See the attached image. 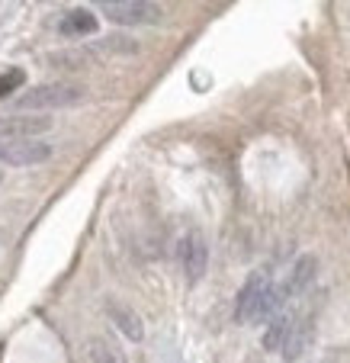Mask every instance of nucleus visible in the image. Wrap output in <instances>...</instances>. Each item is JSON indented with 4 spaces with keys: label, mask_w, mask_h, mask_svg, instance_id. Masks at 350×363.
<instances>
[{
    "label": "nucleus",
    "mask_w": 350,
    "mask_h": 363,
    "mask_svg": "<svg viewBox=\"0 0 350 363\" xmlns=\"http://www.w3.org/2000/svg\"><path fill=\"white\" fill-rule=\"evenodd\" d=\"M84 87L77 84H62V81H48L35 84L26 94L16 100V113H45V110H68L84 100Z\"/></svg>",
    "instance_id": "obj_1"
},
{
    "label": "nucleus",
    "mask_w": 350,
    "mask_h": 363,
    "mask_svg": "<svg viewBox=\"0 0 350 363\" xmlns=\"http://www.w3.org/2000/svg\"><path fill=\"white\" fill-rule=\"evenodd\" d=\"M177 264H180V270H184V280L186 283H199V280H203V274H206V267H209V245H206V238H203V232H199V228H190V232L180 235V241H177Z\"/></svg>",
    "instance_id": "obj_2"
},
{
    "label": "nucleus",
    "mask_w": 350,
    "mask_h": 363,
    "mask_svg": "<svg viewBox=\"0 0 350 363\" xmlns=\"http://www.w3.org/2000/svg\"><path fill=\"white\" fill-rule=\"evenodd\" d=\"M273 286V280H270V270L267 267H257L247 274L244 286L238 289V296H235V322H254L257 318V308H261L264 296H267V289Z\"/></svg>",
    "instance_id": "obj_3"
},
{
    "label": "nucleus",
    "mask_w": 350,
    "mask_h": 363,
    "mask_svg": "<svg viewBox=\"0 0 350 363\" xmlns=\"http://www.w3.org/2000/svg\"><path fill=\"white\" fill-rule=\"evenodd\" d=\"M103 16L119 26H142V23H158L164 7L161 4H148V0H103L100 4Z\"/></svg>",
    "instance_id": "obj_4"
},
{
    "label": "nucleus",
    "mask_w": 350,
    "mask_h": 363,
    "mask_svg": "<svg viewBox=\"0 0 350 363\" xmlns=\"http://www.w3.org/2000/svg\"><path fill=\"white\" fill-rule=\"evenodd\" d=\"M52 129V119L42 113H10L0 116V142H29L35 135H45Z\"/></svg>",
    "instance_id": "obj_5"
},
{
    "label": "nucleus",
    "mask_w": 350,
    "mask_h": 363,
    "mask_svg": "<svg viewBox=\"0 0 350 363\" xmlns=\"http://www.w3.org/2000/svg\"><path fill=\"white\" fill-rule=\"evenodd\" d=\"M52 158V145L29 138V142H0V161L13 167H35Z\"/></svg>",
    "instance_id": "obj_6"
},
{
    "label": "nucleus",
    "mask_w": 350,
    "mask_h": 363,
    "mask_svg": "<svg viewBox=\"0 0 350 363\" xmlns=\"http://www.w3.org/2000/svg\"><path fill=\"white\" fill-rule=\"evenodd\" d=\"M312 337H315V322H312V315H295V322H293V328H289V337H286V344H283V360L286 363H295L299 357L309 350V344H312Z\"/></svg>",
    "instance_id": "obj_7"
},
{
    "label": "nucleus",
    "mask_w": 350,
    "mask_h": 363,
    "mask_svg": "<svg viewBox=\"0 0 350 363\" xmlns=\"http://www.w3.org/2000/svg\"><path fill=\"white\" fill-rule=\"evenodd\" d=\"M106 312H110L113 325L123 331L125 341L138 344L145 337V325H142V318H138V312L132 306H125V302H119V299H106Z\"/></svg>",
    "instance_id": "obj_8"
},
{
    "label": "nucleus",
    "mask_w": 350,
    "mask_h": 363,
    "mask_svg": "<svg viewBox=\"0 0 350 363\" xmlns=\"http://www.w3.org/2000/svg\"><path fill=\"white\" fill-rule=\"evenodd\" d=\"M315 274H318V257L315 254H299V257L293 261V267H289V277L283 280L286 296L305 293V289L312 286V280H315Z\"/></svg>",
    "instance_id": "obj_9"
},
{
    "label": "nucleus",
    "mask_w": 350,
    "mask_h": 363,
    "mask_svg": "<svg viewBox=\"0 0 350 363\" xmlns=\"http://www.w3.org/2000/svg\"><path fill=\"white\" fill-rule=\"evenodd\" d=\"M100 23L96 16L90 13L87 7H74V10H64L62 20H58V33L68 35V39H84V35H96Z\"/></svg>",
    "instance_id": "obj_10"
},
{
    "label": "nucleus",
    "mask_w": 350,
    "mask_h": 363,
    "mask_svg": "<svg viewBox=\"0 0 350 363\" xmlns=\"http://www.w3.org/2000/svg\"><path fill=\"white\" fill-rule=\"evenodd\" d=\"M90 55L106 58V62H119V58H132L138 55V42L125 39V35H106V39L90 45Z\"/></svg>",
    "instance_id": "obj_11"
},
{
    "label": "nucleus",
    "mask_w": 350,
    "mask_h": 363,
    "mask_svg": "<svg viewBox=\"0 0 350 363\" xmlns=\"http://www.w3.org/2000/svg\"><path fill=\"white\" fill-rule=\"evenodd\" d=\"M293 322H295L293 312H286V308H283V312H276V315L267 322V328H264V350H283Z\"/></svg>",
    "instance_id": "obj_12"
},
{
    "label": "nucleus",
    "mask_w": 350,
    "mask_h": 363,
    "mask_svg": "<svg viewBox=\"0 0 350 363\" xmlns=\"http://www.w3.org/2000/svg\"><path fill=\"white\" fill-rule=\"evenodd\" d=\"M90 363H125V354L110 337H94L90 341Z\"/></svg>",
    "instance_id": "obj_13"
},
{
    "label": "nucleus",
    "mask_w": 350,
    "mask_h": 363,
    "mask_svg": "<svg viewBox=\"0 0 350 363\" xmlns=\"http://www.w3.org/2000/svg\"><path fill=\"white\" fill-rule=\"evenodd\" d=\"M23 84H26L23 68H7L4 74H0V100H4V96H10L16 87H23Z\"/></svg>",
    "instance_id": "obj_14"
},
{
    "label": "nucleus",
    "mask_w": 350,
    "mask_h": 363,
    "mask_svg": "<svg viewBox=\"0 0 350 363\" xmlns=\"http://www.w3.org/2000/svg\"><path fill=\"white\" fill-rule=\"evenodd\" d=\"M0 180H4V171H0Z\"/></svg>",
    "instance_id": "obj_15"
}]
</instances>
